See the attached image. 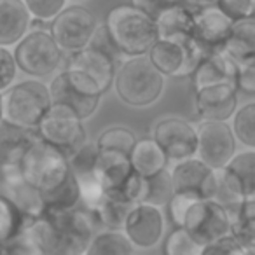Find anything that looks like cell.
<instances>
[{
  "label": "cell",
  "mask_w": 255,
  "mask_h": 255,
  "mask_svg": "<svg viewBox=\"0 0 255 255\" xmlns=\"http://www.w3.org/2000/svg\"><path fill=\"white\" fill-rule=\"evenodd\" d=\"M128 210H129V205L117 203L105 196V199L100 203L98 208L93 210V215H95L96 224H102L107 229H119V227H123Z\"/></svg>",
  "instance_id": "8d00e7d4"
},
{
  "label": "cell",
  "mask_w": 255,
  "mask_h": 255,
  "mask_svg": "<svg viewBox=\"0 0 255 255\" xmlns=\"http://www.w3.org/2000/svg\"><path fill=\"white\" fill-rule=\"evenodd\" d=\"M68 2H75V4H79V2H84V0H68Z\"/></svg>",
  "instance_id": "7dc6e473"
},
{
  "label": "cell",
  "mask_w": 255,
  "mask_h": 255,
  "mask_svg": "<svg viewBox=\"0 0 255 255\" xmlns=\"http://www.w3.org/2000/svg\"><path fill=\"white\" fill-rule=\"evenodd\" d=\"M215 5L233 23L255 16V0H217Z\"/></svg>",
  "instance_id": "ab89813d"
},
{
  "label": "cell",
  "mask_w": 255,
  "mask_h": 255,
  "mask_svg": "<svg viewBox=\"0 0 255 255\" xmlns=\"http://www.w3.org/2000/svg\"><path fill=\"white\" fill-rule=\"evenodd\" d=\"M189 234L201 245L212 243L213 240L231 233V220L227 208L213 199H192L184 217V224Z\"/></svg>",
  "instance_id": "7c38bea8"
},
{
  "label": "cell",
  "mask_w": 255,
  "mask_h": 255,
  "mask_svg": "<svg viewBox=\"0 0 255 255\" xmlns=\"http://www.w3.org/2000/svg\"><path fill=\"white\" fill-rule=\"evenodd\" d=\"M205 54L192 37L189 40L157 39L147 56L164 77H185L194 72Z\"/></svg>",
  "instance_id": "30bf717a"
},
{
  "label": "cell",
  "mask_w": 255,
  "mask_h": 255,
  "mask_svg": "<svg viewBox=\"0 0 255 255\" xmlns=\"http://www.w3.org/2000/svg\"><path fill=\"white\" fill-rule=\"evenodd\" d=\"M164 215L159 206L149 203H135L129 206L126 219L123 224V231L135 248H152L163 240L164 234Z\"/></svg>",
  "instance_id": "2e32d148"
},
{
  "label": "cell",
  "mask_w": 255,
  "mask_h": 255,
  "mask_svg": "<svg viewBox=\"0 0 255 255\" xmlns=\"http://www.w3.org/2000/svg\"><path fill=\"white\" fill-rule=\"evenodd\" d=\"M18 70L30 77H47L63 63V49L47 28H32L14 44Z\"/></svg>",
  "instance_id": "ba28073f"
},
{
  "label": "cell",
  "mask_w": 255,
  "mask_h": 255,
  "mask_svg": "<svg viewBox=\"0 0 255 255\" xmlns=\"http://www.w3.org/2000/svg\"><path fill=\"white\" fill-rule=\"evenodd\" d=\"M96 175L107 198L123 205H135L142 201L143 177L131 166L129 156L119 152H102L98 150Z\"/></svg>",
  "instance_id": "8992f818"
},
{
  "label": "cell",
  "mask_w": 255,
  "mask_h": 255,
  "mask_svg": "<svg viewBox=\"0 0 255 255\" xmlns=\"http://www.w3.org/2000/svg\"><path fill=\"white\" fill-rule=\"evenodd\" d=\"M171 178L175 194L191 199H217L220 192V173L196 156L173 163Z\"/></svg>",
  "instance_id": "4fadbf2b"
},
{
  "label": "cell",
  "mask_w": 255,
  "mask_h": 255,
  "mask_svg": "<svg viewBox=\"0 0 255 255\" xmlns=\"http://www.w3.org/2000/svg\"><path fill=\"white\" fill-rule=\"evenodd\" d=\"M4 119V112H2V93H0V121Z\"/></svg>",
  "instance_id": "bcb514c9"
},
{
  "label": "cell",
  "mask_w": 255,
  "mask_h": 255,
  "mask_svg": "<svg viewBox=\"0 0 255 255\" xmlns=\"http://www.w3.org/2000/svg\"><path fill=\"white\" fill-rule=\"evenodd\" d=\"M198 131V152L196 157L220 171L236 152V136L227 121L201 119L196 126Z\"/></svg>",
  "instance_id": "5bb4252c"
},
{
  "label": "cell",
  "mask_w": 255,
  "mask_h": 255,
  "mask_svg": "<svg viewBox=\"0 0 255 255\" xmlns=\"http://www.w3.org/2000/svg\"><path fill=\"white\" fill-rule=\"evenodd\" d=\"M44 199V212H63L75 208L81 201V189L74 173H70L60 185L47 192H40Z\"/></svg>",
  "instance_id": "f1b7e54d"
},
{
  "label": "cell",
  "mask_w": 255,
  "mask_h": 255,
  "mask_svg": "<svg viewBox=\"0 0 255 255\" xmlns=\"http://www.w3.org/2000/svg\"><path fill=\"white\" fill-rule=\"evenodd\" d=\"M131 4L136 5L138 9H142L143 12H147V14L156 19V16L159 14L163 9L170 7V5H175V4H187V0H131Z\"/></svg>",
  "instance_id": "ee69618b"
},
{
  "label": "cell",
  "mask_w": 255,
  "mask_h": 255,
  "mask_svg": "<svg viewBox=\"0 0 255 255\" xmlns=\"http://www.w3.org/2000/svg\"><path fill=\"white\" fill-rule=\"evenodd\" d=\"M30 25L32 16L23 0H0V46H14Z\"/></svg>",
  "instance_id": "cb8c5ba5"
},
{
  "label": "cell",
  "mask_w": 255,
  "mask_h": 255,
  "mask_svg": "<svg viewBox=\"0 0 255 255\" xmlns=\"http://www.w3.org/2000/svg\"><path fill=\"white\" fill-rule=\"evenodd\" d=\"M136 142V135L126 126H112L98 136L96 147L102 152H119L129 156L133 145Z\"/></svg>",
  "instance_id": "d6a6232c"
},
{
  "label": "cell",
  "mask_w": 255,
  "mask_h": 255,
  "mask_svg": "<svg viewBox=\"0 0 255 255\" xmlns=\"http://www.w3.org/2000/svg\"><path fill=\"white\" fill-rule=\"evenodd\" d=\"M37 135L47 143L70 156L82 143L88 142V133L82 119L68 107L53 103L37 126Z\"/></svg>",
  "instance_id": "9c48e42d"
},
{
  "label": "cell",
  "mask_w": 255,
  "mask_h": 255,
  "mask_svg": "<svg viewBox=\"0 0 255 255\" xmlns=\"http://www.w3.org/2000/svg\"><path fill=\"white\" fill-rule=\"evenodd\" d=\"M114 91L128 107H150L163 96L164 75L154 67L147 54L128 58L121 63L114 77Z\"/></svg>",
  "instance_id": "3957f363"
},
{
  "label": "cell",
  "mask_w": 255,
  "mask_h": 255,
  "mask_svg": "<svg viewBox=\"0 0 255 255\" xmlns=\"http://www.w3.org/2000/svg\"><path fill=\"white\" fill-rule=\"evenodd\" d=\"M116 58L117 56H114L109 51L102 49L95 44H88L82 49L70 53L67 67L86 72L89 77L95 79L100 89L107 93L109 88H112L114 77H116Z\"/></svg>",
  "instance_id": "ffe728a7"
},
{
  "label": "cell",
  "mask_w": 255,
  "mask_h": 255,
  "mask_svg": "<svg viewBox=\"0 0 255 255\" xmlns=\"http://www.w3.org/2000/svg\"><path fill=\"white\" fill-rule=\"evenodd\" d=\"M96 226L98 224L91 210L70 208L63 212H44L40 217L28 219L23 234L37 254L79 255L88 252Z\"/></svg>",
  "instance_id": "6da1fadb"
},
{
  "label": "cell",
  "mask_w": 255,
  "mask_h": 255,
  "mask_svg": "<svg viewBox=\"0 0 255 255\" xmlns=\"http://www.w3.org/2000/svg\"><path fill=\"white\" fill-rule=\"evenodd\" d=\"M243 254H248L247 248L231 233L217 238L212 243L205 245L201 248V255H243Z\"/></svg>",
  "instance_id": "f35d334b"
},
{
  "label": "cell",
  "mask_w": 255,
  "mask_h": 255,
  "mask_svg": "<svg viewBox=\"0 0 255 255\" xmlns=\"http://www.w3.org/2000/svg\"><path fill=\"white\" fill-rule=\"evenodd\" d=\"M220 185L233 199L255 196V149L234 152L229 163L219 171Z\"/></svg>",
  "instance_id": "ac0fdd59"
},
{
  "label": "cell",
  "mask_w": 255,
  "mask_h": 255,
  "mask_svg": "<svg viewBox=\"0 0 255 255\" xmlns=\"http://www.w3.org/2000/svg\"><path fill=\"white\" fill-rule=\"evenodd\" d=\"M238 63L226 53V51H215L203 56L194 72L191 74L194 89L205 88L210 84H220V82H234L236 79Z\"/></svg>",
  "instance_id": "7402d4cb"
},
{
  "label": "cell",
  "mask_w": 255,
  "mask_h": 255,
  "mask_svg": "<svg viewBox=\"0 0 255 255\" xmlns=\"http://www.w3.org/2000/svg\"><path fill=\"white\" fill-rule=\"evenodd\" d=\"M227 208L231 234L238 238L248 254H255V198L236 199Z\"/></svg>",
  "instance_id": "484cf974"
},
{
  "label": "cell",
  "mask_w": 255,
  "mask_h": 255,
  "mask_svg": "<svg viewBox=\"0 0 255 255\" xmlns=\"http://www.w3.org/2000/svg\"><path fill=\"white\" fill-rule=\"evenodd\" d=\"M231 128L238 142L248 149H255V102L236 109Z\"/></svg>",
  "instance_id": "836d02e7"
},
{
  "label": "cell",
  "mask_w": 255,
  "mask_h": 255,
  "mask_svg": "<svg viewBox=\"0 0 255 255\" xmlns=\"http://www.w3.org/2000/svg\"><path fill=\"white\" fill-rule=\"evenodd\" d=\"M254 198H255V196H254Z\"/></svg>",
  "instance_id": "c3c4849f"
},
{
  "label": "cell",
  "mask_w": 255,
  "mask_h": 255,
  "mask_svg": "<svg viewBox=\"0 0 255 255\" xmlns=\"http://www.w3.org/2000/svg\"><path fill=\"white\" fill-rule=\"evenodd\" d=\"M135 247L129 238L119 229H107L93 236L86 254L89 255H129Z\"/></svg>",
  "instance_id": "f546056e"
},
{
  "label": "cell",
  "mask_w": 255,
  "mask_h": 255,
  "mask_svg": "<svg viewBox=\"0 0 255 255\" xmlns=\"http://www.w3.org/2000/svg\"><path fill=\"white\" fill-rule=\"evenodd\" d=\"M192 2H196L198 5H201V7H206V5H215L217 0H192Z\"/></svg>",
  "instance_id": "f6af8a7d"
},
{
  "label": "cell",
  "mask_w": 255,
  "mask_h": 255,
  "mask_svg": "<svg viewBox=\"0 0 255 255\" xmlns=\"http://www.w3.org/2000/svg\"><path fill=\"white\" fill-rule=\"evenodd\" d=\"M131 166L138 175L143 178L157 173L168 166V157L159 147V143L150 136V138H136L131 152H129Z\"/></svg>",
  "instance_id": "4316f807"
},
{
  "label": "cell",
  "mask_w": 255,
  "mask_h": 255,
  "mask_svg": "<svg viewBox=\"0 0 255 255\" xmlns=\"http://www.w3.org/2000/svg\"><path fill=\"white\" fill-rule=\"evenodd\" d=\"M32 19L49 23L58 12L67 7L68 0H23Z\"/></svg>",
  "instance_id": "74e56055"
},
{
  "label": "cell",
  "mask_w": 255,
  "mask_h": 255,
  "mask_svg": "<svg viewBox=\"0 0 255 255\" xmlns=\"http://www.w3.org/2000/svg\"><path fill=\"white\" fill-rule=\"evenodd\" d=\"M2 171L4 177L5 196L25 213L26 219H35L44 213V199L37 187L25 180L19 173L18 166L5 168Z\"/></svg>",
  "instance_id": "44dd1931"
},
{
  "label": "cell",
  "mask_w": 255,
  "mask_h": 255,
  "mask_svg": "<svg viewBox=\"0 0 255 255\" xmlns=\"http://www.w3.org/2000/svg\"><path fill=\"white\" fill-rule=\"evenodd\" d=\"M103 25L117 53L126 58L143 56L157 40L156 19L133 4L112 7Z\"/></svg>",
  "instance_id": "7a4b0ae2"
},
{
  "label": "cell",
  "mask_w": 255,
  "mask_h": 255,
  "mask_svg": "<svg viewBox=\"0 0 255 255\" xmlns=\"http://www.w3.org/2000/svg\"><path fill=\"white\" fill-rule=\"evenodd\" d=\"M152 138L159 143L170 163L194 157L198 152L196 126L182 117H164L154 124Z\"/></svg>",
  "instance_id": "9a60e30c"
},
{
  "label": "cell",
  "mask_w": 255,
  "mask_h": 255,
  "mask_svg": "<svg viewBox=\"0 0 255 255\" xmlns=\"http://www.w3.org/2000/svg\"><path fill=\"white\" fill-rule=\"evenodd\" d=\"M16 75H18V65L14 54L5 46H0V93H4L14 82Z\"/></svg>",
  "instance_id": "b9f144b4"
},
{
  "label": "cell",
  "mask_w": 255,
  "mask_h": 255,
  "mask_svg": "<svg viewBox=\"0 0 255 255\" xmlns=\"http://www.w3.org/2000/svg\"><path fill=\"white\" fill-rule=\"evenodd\" d=\"M233 26L234 23L217 5H206L196 12L194 40L206 54L224 51L233 33Z\"/></svg>",
  "instance_id": "d6986e66"
},
{
  "label": "cell",
  "mask_w": 255,
  "mask_h": 255,
  "mask_svg": "<svg viewBox=\"0 0 255 255\" xmlns=\"http://www.w3.org/2000/svg\"><path fill=\"white\" fill-rule=\"evenodd\" d=\"M53 105L49 86L33 79L12 82L2 93L4 121L25 129H37L39 123Z\"/></svg>",
  "instance_id": "277c9868"
},
{
  "label": "cell",
  "mask_w": 255,
  "mask_h": 255,
  "mask_svg": "<svg viewBox=\"0 0 255 255\" xmlns=\"http://www.w3.org/2000/svg\"><path fill=\"white\" fill-rule=\"evenodd\" d=\"M191 201L192 199L184 194H173V198L170 199V203L166 206H168V213H170V220L175 226H182L184 224L185 212H187Z\"/></svg>",
  "instance_id": "7bdbcfd3"
},
{
  "label": "cell",
  "mask_w": 255,
  "mask_h": 255,
  "mask_svg": "<svg viewBox=\"0 0 255 255\" xmlns=\"http://www.w3.org/2000/svg\"><path fill=\"white\" fill-rule=\"evenodd\" d=\"M234 84L238 89L248 95H255V56L238 61V70Z\"/></svg>",
  "instance_id": "60d3db41"
},
{
  "label": "cell",
  "mask_w": 255,
  "mask_h": 255,
  "mask_svg": "<svg viewBox=\"0 0 255 255\" xmlns=\"http://www.w3.org/2000/svg\"><path fill=\"white\" fill-rule=\"evenodd\" d=\"M98 147L96 142H86L75 150L74 154L68 156V164H70L72 173L75 178L89 177V175L96 173V164H98Z\"/></svg>",
  "instance_id": "e575fe53"
},
{
  "label": "cell",
  "mask_w": 255,
  "mask_h": 255,
  "mask_svg": "<svg viewBox=\"0 0 255 255\" xmlns=\"http://www.w3.org/2000/svg\"><path fill=\"white\" fill-rule=\"evenodd\" d=\"M21 177L40 192H47L60 185L72 173L68 156L60 149L37 136L18 163Z\"/></svg>",
  "instance_id": "5b68a950"
},
{
  "label": "cell",
  "mask_w": 255,
  "mask_h": 255,
  "mask_svg": "<svg viewBox=\"0 0 255 255\" xmlns=\"http://www.w3.org/2000/svg\"><path fill=\"white\" fill-rule=\"evenodd\" d=\"M96 18L82 5H67L49 21V33L63 49V53H75L89 44L95 33Z\"/></svg>",
  "instance_id": "8fae6325"
},
{
  "label": "cell",
  "mask_w": 255,
  "mask_h": 255,
  "mask_svg": "<svg viewBox=\"0 0 255 255\" xmlns=\"http://www.w3.org/2000/svg\"><path fill=\"white\" fill-rule=\"evenodd\" d=\"M157 39L189 40L194 37L196 12L187 4H175L156 16Z\"/></svg>",
  "instance_id": "603a6c76"
},
{
  "label": "cell",
  "mask_w": 255,
  "mask_h": 255,
  "mask_svg": "<svg viewBox=\"0 0 255 255\" xmlns=\"http://www.w3.org/2000/svg\"><path fill=\"white\" fill-rule=\"evenodd\" d=\"M164 255H201V245L185 231V227L175 226L163 243Z\"/></svg>",
  "instance_id": "d590c367"
},
{
  "label": "cell",
  "mask_w": 255,
  "mask_h": 255,
  "mask_svg": "<svg viewBox=\"0 0 255 255\" xmlns=\"http://www.w3.org/2000/svg\"><path fill=\"white\" fill-rule=\"evenodd\" d=\"M173 194V178H171V171H168L166 168L143 178L142 203H149V205L163 208L170 203Z\"/></svg>",
  "instance_id": "4dcf8cb0"
},
{
  "label": "cell",
  "mask_w": 255,
  "mask_h": 255,
  "mask_svg": "<svg viewBox=\"0 0 255 255\" xmlns=\"http://www.w3.org/2000/svg\"><path fill=\"white\" fill-rule=\"evenodd\" d=\"M49 93L53 103L68 107L82 121L89 119L98 110L102 96L105 93L100 89L96 81L86 72L67 67L49 82Z\"/></svg>",
  "instance_id": "52a82bcc"
},
{
  "label": "cell",
  "mask_w": 255,
  "mask_h": 255,
  "mask_svg": "<svg viewBox=\"0 0 255 255\" xmlns=\"http://www.w3.org/2000/svg\"><path fill=\"white\" fill-rule=\"evenodd\" d=\"M224 51L236 63L245 58L255 56V16L234 23L233 33H231Z\"/></svg>",
  "instance_id": "83f0119b"
},
{
  "label": "cell",
  "mask_w": 255,
  "mask_h": 255,
  "mask_svg": "<svg viewBox=\"0 0 255 255\" xmlns=\"http://www.w3.org/2000/svg\"><path fill=\"white\" fill-rule=\"evenodd\" d=\"M196 112L201 119L229 121L238 109V88L234 82H220L196 89Z\"/></svg>",
  "instance_id": "e0dca14e"
},
{
  "label": "cell",
  "mask_w": 255,
  "mask_h": 255,
  "mask_svg": "<svg viewBox=\"0 0 255 255\" xmlns=\"http://www.w3.org/2000/svg\"><path fill=\"white\" fill-rule=\"evenodd\" d=\"M35 129H25L7 121H0V170L18 166L26 147L37 138Z\"/></svg>",
  "instance_id": "d4e9b609"
},
{
  "label": "cell",
  "mask_w": 255,
  "mask_h": 255,
  "mask_svg": "<svg viewBox=\"0 0 255 255\" xmlns=\"http://www.w3.org/2000/svg\"><path fill=\"white\" fill-rule=\"evenodd\" d=\"M26 217L5 194H0V247L12 241L23 231Z\"/></svg>",
  "instance_id": "1f68e13d"
}]
</instances>
